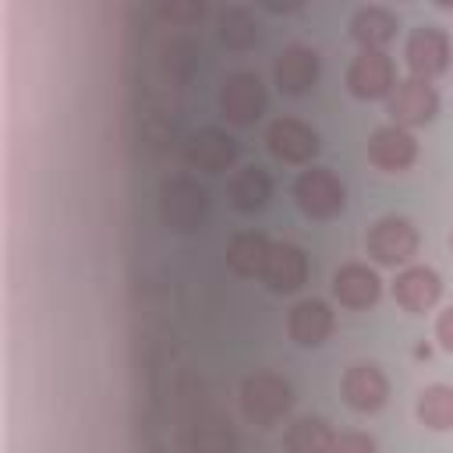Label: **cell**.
Here are the masks:
<instances>
[{
	"label": "cell",
	"mask_w": 453,
	"mask_h": 453,
	"mask_svg": "<svg viewBox=\"0 0 453 453\" xmlns=\"http://www.w3.org/2000/svg\"><path fill=\"white\" fill-rule=\"evenodd\" d=\"M294 407V386L276 372H255L241 382V414L258 425L273 428L280 425Z\"/></svg>",
	"instance_id": "cell-1"
},
{
	"label": "cell",
	"mask_w": 453,
	"mask_h": 453,
	"mask_svg": "<svg viewBox=\"0 0 453 453\" xmlns=\"http://www.w3.org/2000/svg\"><path fill=\"white\" fill-rule=\"evenodd\" d=\"M205 212H209V191L195 177L180 173V177L163 180V188H159V216H163V223L170 230L191 234V230L202 226Z\"/></svg>",
	"instance_id": "cell-2"
},
{
	"label": "cell",
	"mask_w": 453,
	"mask_h": 453,
	"mask_svg": "<svg viewBox=\"0 0 453 453\" xmlns=\"http://www.w3.org/2000/svg\"><path fill=\"white\" fill-rule=\"evenodd\" d=\"M294 202L308 219H333L347 205V188L329 166H308L294 180Z\"/></svg>",
	"instance_id": "cell-3"
},
{
	"label": "cell",
	"mask_w": 453,
	"mask_h": 453,
	"mask_svg": "<svg viewBox=\"0 0 453 453\" xmlns=\"http://www.w3.org/2000/svg\"><path fill=\"white\" fill-rule=\"evenodd\" d=\"M418 226L407 216H382L368 226L365 234V248L379 265H411V258L418 255Z\"/></svg>",
	"instance_id": "cell-4"
},
{
	"label": "cell",
	"mask_w": 453,
	"mask_h": 453,
	"mask_svg": "<svg viewBox=\"0 0 453 453\" xmlns=\"http://www.w3.org/2000/svg\"><path fill=\"white\" fill-rule=\"evenodd\" d=\"M269 106V92L262 85V78L255 71H234L223 78V88H219V113L237 124V127H248L255 124Z\"/></svg>",
	"instance_id": "cell-5"
},
{
	"label": "cell",
	"mask_w": 453,
	"mask_h": 453,
	"mask_svg": "<svg viewBox=\"0 0 453 453\" xmlns=\"http://www.w3.org/2000/svg\"><path fill=\"white\" fill-rule=\"evenodd\" d=\"M403 60H407L411 78L432 85V81H435L439 74H446V67H449V35H446L439 25H418V28L407 35Z\"/></svg>",
	"instance_id": "cell-6"
},
{
	"label": "cell",
	"mask_w": 453,
	"mask_h": 453,
	"mask_svg": "<svg viewBox=\"0 0 453 453\" xmlns=\"http://www.w3.org/2000/svg\"><path fill=\"white\" fill-rule=\"evenodd\" d=\"M396 88V67L386 50H361L347 67V92L354 99H389Z\"/></svg>",
	"instance_id": "cell-7"
},
{
	"label": "cell",
	"mask_w": 453,
	"mask_h": 453,
	"mask_svg": "<svg viewBox=\"0 0 453 453\" xmlns=\"http://www.w3.org/2000/svg\"><path fill=\"white\" fill-rule=\"evenodd\" d=\"M386 113L393 117L396 127H421V124H432L435 113H439V92L428 85V81H418V78H403L396 81V88L389 92L386 99Z\"/></svg>",
	"instance_id": "cell-8"
},
{
	"label": "cell",
	"mask_w": 453,
	"mask_h": 453,
	"mask_svg": "<svg viewBox=\"0 0 453 453\" xmlns=\"http://www.w3.org/2000/svg\"><path fill=\"white\" fill-rule=\"evenodd\" d=\"M265 149L280 159V163H294V166H308L319 152V131L297 117H280L269 124L265 131Z\"/></svg>",
	"instance_id": "cell-9"
},
{
	"label": "cell",
	"mask_w": 453,
	"mask_h": 453,
	"mask_svg": "<svg viewBox=\"0 0 453 453\" xmlns=\"http://www.w3.org/2000/svg\"><path fill=\"white\" fill-rule=\"evenodd\" d=\"M340 393H343V403L357 414H375L386 407L389 400V379L379 365L372 361H357L343 372V382H340Z\"/></svg>",
	"instance_id": "cell-10"
},
{
	"label": "cell",
	"mask_w": 453,
	"mask_h": 453,
	"mask_svg": "<svg viewBox=\"0 0 453 453\" xmlns=\"http://www.w3.org/2000/svg\"><path fill=\"white\" fill-rule=\"evenodd\" d=\"M418 159V138L407 131V127H396V124H386V127H375L372 138H368V163L386 170V173H403L411 170Z\"/></svg>",
	"instance_id": "cell-11"
},
{
	"label": "cell",
	"mask_w": 453,
	"mask_h": 453,
	"mask_svg": "<svg viewBox=\"0 0 453 453\" xmlns=\"http://www.w3.org/2000/svg\"><path fill=\"white\" fill-rule=\"evenodd\" d=\"M237 159V142L234 134L219 127H202L184 142V163L198 173H223Z\"/></svg>",
	"instance_id": "cell-12"
},
{
	"label": "cell",
	"mask_w": 453,
	"mask_h": 453,
	"mask_svg": "<svg viewBox=\"0 0 453 453\" xmlns=\"http://www.w3.org/2000/svg\"><path fill=\"white\" fill-rule=\"evenodd\" d=\"M389 290H393V301L403 311L421 315V311L435 308V301L442 297V280L432 265H403Z\"/></svg>",
	"instance_id": "cell-13"
},
{
	"label": "cell",
	"mask_w": 453,
	"mask_h": 453,
	"mask_svg": "<svg viewBox=\"0 0 453 453\" xmlns=\"http://www.w3.org/2000/svg\"><path fill=\"white\" fill-rule=\"evenodd\" d=\"M333 297L343 304V308H354V311H365L372 308L379 297H382V280L372 265L365 262H347L333 273Z\"/></svg>",
	"instance_id": "cell-14"
},
{
	"label": "cell",
	"mask_w": 453,
	"mask_h": 453,
	"mask_svg": "<svg viewBox=\"0 0 453 453\" xmlns=\"http://www.w3.org/2000/svg\"><path fill=\"white\" fill-rule=\"evenodd\" d=\"M262 280L273 294H294L308 280V255L294 241H276L269 251V262L262 269Z\"/></svg>",
	"instance_id": "cell-15"
},
{
	"label": "cell",
	"mask_w": 453,
	"mask_h": 453,
	"mask_svg": "<svg viewBox=\"0 0 453 453\" xmlns=\"http://www.w3.org/2000/svg\"><path fill=\"white\" fill-rule=\"evenodd\" d=\"M273 78H276V88L287 92V96H301L308 92L315 81H319V53L311 46H287L280 57H276V67H273Z\"/></svg>",
	"instance_id": "cell-16"
},
{
	"label": "cell",
	"mask_w": 453,
	"mask_h": 453,
	"mask_svg": "<svg viewBox=\"0 0 453 453\" xmlns=\"http://www.w3.org/2000/svg\"><path fill=\"white\" fill-rule=\"evenodd\" d=\"M287 333L301 347H319L333 333V308L322 297H304L287 315Z\"/></svg>",
	"instance_id": "cell-17"
},
{
	"label": "cell",
	"mask_w": 453,
	"mask_h": 453,
	"mask_svg": "<svg viewBox=\"0 0 453 453\" xmlns=\"http://www.w3.org/2000/svg\"><path fill=\"white\" fill-rule=\"evenodd\" d=\"M396 28H400V18L382 4L357 7L354 18H350V39L361 50H382L386 42L396 39Z\"/></svg>",
	"instance_id": "cell-18"
},
{
	"label": "cell",
	"mask_w": 453,
	"mask_h": 453,
	"mask_svg": "<svg viewBox=\"0 0 453 453\" xmlns=\"http://www.w3.org/2000/svg\"><path fill=\"white\" fill-rule=\"evenodd\" d=\"M269 251H273V241L258 230H241L230 237L226 244V265L237 273V276H262L265 262H269Z\"/></svg>",
	"instance_id": "cell-19"
},
{
	"label": "cell",
	"mask_w": 453,
	"mask_h": 453,
	"mask_svg": "<svg viewBox=\"0 0 453 453\" xmlns=\"http://www.w3.org/2000/svg\"><path fill=\"white\" fill-rule=\"evenodd\" d=\"M273 198V177L262 166H241L230 180V205L237 212H258Z\"/></svg>",
	"instance_id": "cell-20"
},
{
	"label": "cell",
	"mask_w": 453,
	"mask_h": 453,
	"mask_svg": "<svg viewBox=\"0 0 453 453\" xmlns=\"http://www.w3.org/2000/svg\"><path fill=\"white\" fill-rule=\"evenodd\" d=\"M333 439H336V432L329 428L326 418H319V414H301V418L287 428L283 449H287V453H329Z\"/></svg>",
	"instance_id": "cell-21"
},
{
	"label": "cell",
	"mask_w": 453,
	"mask_h": 453,
	"mask_svg": "<svg viewBox=\"0 0 453 453\" xmlns=\"http://www.w3.org/2000/svg\"><path fill=\"white\" fill-rule=\"evenodd\" d=\"M418 421L432 432H449L453 428V386L446 382H432L418 393V407H414Z\"/></svg>",
	"instance_id": "cell-22"
},
{
	"label": "cell",
	"mask_w": 453,
	"mask_h": 453,
	"mask_svg": "<svg viewBox=\"0 0 453 453\" xmlns=\"http://www.w3.org/2000/svg\"><path fill=\"white\" fill-rule=\"evenodd\" d=\"M219 39L230 46V50H251L258 42V21L248 7L241 4H230L219 11Z\"/></svg>",
	"instance_id": "cell-23"
},
{
	"label": "cell",
	"mask_w": 453,
	"mask_h": 453,
	"mask_svg": "<svg viewBox=\"0 0 453 453\" xmlns=\"http://www.w3.org/2000/svg\"><path fill=\"white\" fill-rule=\"evenodd\" d=\"M237 439L223 421H209L195 435V453H234Z\"/></svg>",
	"instance_id": "cell-24"
},
{
	"label": "cell",
	"mask_w": 453,
	"mask_h": 453,
	"mask_svg": "<svg viewBox=\"0 0 453 453\" xmlns=\"http://www.w3.org/2000/svg\"><path fill=\"white\" fill-rule=\"evenodd\" d=\"M202 14H205V4H198V0H173V4H163L159 7V18L177 21V25H191Z\"/></svg>",
	"instance_id": "cell-25"
},
{
	"label": "cell",
	"mask_w": 453,
	"mask_h": 453,
	"mask_svg": "<svg viewBox=\"0 0 453 453\" xmlns=\"http://www.w3.org/2000/svg\"><path fill=\"white\" fill-rule=\"evenodd\" d=\"M329 453H379L375 439L368 432H340L329 446Z\"/></svg>",
	"instance_id": "cell-26"
},
{
	"label": "cell",
	"mask_w": 453,
	"mask_h": 453,
	"mask_svg": "<svg viewBox=\"0 0 453 453\" xmlns=\"http://www.w3.org/2000/svg\"><path fill=\"white\" fill-rule=\"evenodd\" d=\"M435 340H439V347L446 354H453V304L439 311V319H435Z\"/></svg>",
	"instance_id": "cell-27"
},
{
	"label": "cell",
	"mask_w": 453,
	"mask_h": 453,
	"mask_svg": "<svg viewBox=\"0 0 453 453\" xmlns=\"http://www.w3.org/2000/svg\"><path fill=\"white\" fill-rule=\"evenodd\" d=\"M449 244H453V237H449Z\"/></svg>",
	"instance_id": "cell-28"
}]
</instances>
